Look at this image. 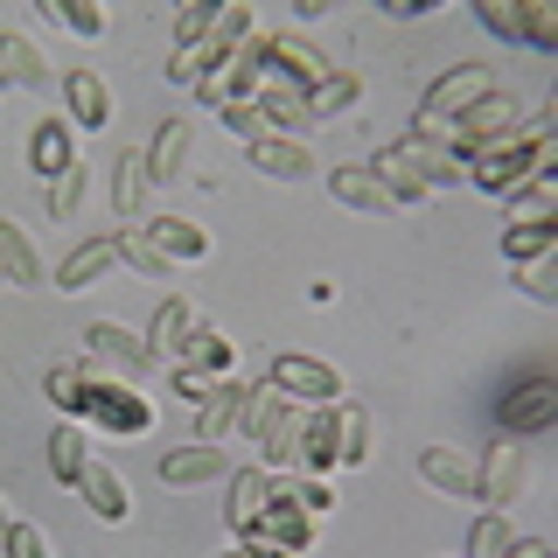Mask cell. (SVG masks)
<instances>
[{
	"label": "cell",
	"mask_w": 558,
	"mask_h": 558,
	"mask_svg": "<svg viewBox=\"0 0 558 558\" xmlns=\"http://www.w3.org/2000/svg\"><path fill=\"white\" fill-rule=\"evenodd\" d=\"M558 174V147H551V133H537L531 119H523V126L510 133V140H496V147L488 154H475V161H468V182L482 189V196H517L523 182H551Z\"/></svg>",
	"instance_id": "1"
},
{
	"label": "cell",
	"mask_w": 558,
	"mask_h": 558,
	"mask_svg": "<svg viewBox=\"0 0 558 558\" xmlns=\"http://www.w3.org/2000/svg\"><path fill=\"white\" fill-rule=\"evenodd\" d=\"M77 377H84V426L112 433V440H140V433H154V398L140 391V384L112 377L98 356H84Z\"/></svg>",
	"instance_id": "2"
},
{
	"label": "cell",
	"mask_w": 558,
	"mask_h": 558,
	"mask_svg": "<svg viewBox=\"0 0 558 558\" xmlns=\"http://www.w3.org/2000/svg\"><path fill=\"white\" fill-rule=\"evenodd\" d=\"M301 426H307V405H293L287 391L272 384H252V405H244V433L258 440L272 475H293L301 468Z\"/></svg>",
	"instance_id": "3"
},
{
	"label": "cell",
	"mask_w": 558,
	"mask_h": 558,
	"mask_svg": "<svg viewBox=\"0 0 558 558\" xmlns=\"http://www.w3.org/2000/svg\"><path fill=\"white\" fill-rule=\"evenodd\" d=\"M496 92V70L488 63H453V70H440V77L426 84V98H418V140H447V126L468 112L475 98H488Z\"/></svg>",
	"instance_id": "4"
},
{
	"label": "cell",
	"mask_w": 558,
	"mask_h": 558,
	"mask_svg": "<svg viewBox=\"0 0 558 558\" xmlns=\"http://www.w3.org/2000/svg\"><path fill=\"white\" fill-rule=\"evenodd\" d=\"M517 126H523V98H517V92H488V98H475V105H468V112L447 126V147H453V161L468 168L475 154H488L496 140H510Z\"/></svg>",
	"instance_id": "5"
},
{
	"label": "cell",
	"mask_w": 558,
	"mask_h": 558,
	"mask_svg": "<svg viewBox=\"0 0 558 558\" xmlns=\"http://www.w3.org/2000/svg\"><path fill=\"white\" fill-rule=\"evenodd\" d=\"M523 496H531V453L510 447V440H496L488 453H475V502H488V510L510 517Z\"/></svg>",
	"instance_id": "6"
},
{
	"label": "cell",
	"mask_w": 558,
	"mask_h": 558,
	"mask_svg": "<svg viewBox=\"0 0 558 558\" xmlns=\"http://www.w3.org/2000/svg\"><path fill=\"white\" fill-rule=\"evenodd\" d=\"M272 391H287L293 405H336V398L349 391L336 363H322V356H301V349H279L272 356V371H266Z\"/></svg>",
	"instance_id": "7"
},
{
	"label": "cell",
	"mask_w": 558,
	"mask_h": 558,
	"mask_svg": "<svg viewBox=\"0 0 558 558\" xmlns=\"http://www.w3.org/2000/svg\"><path fill=\"white\" fill-rule=\"evenodd\" d=\"M384 161H398L412 174L418 189H426V196H440V189H453V182H468V168L453 161V147L447 140H418V133H405V140H391V147H377Z\"/></svg>",
	"instance_id": "8"
},
{
	"label": "cell",
	"mask_w": 558,
	"mask_h": 558,
	"mask_svg": "<svg viewBox=\"0 0 558 558\" xmlns=\"http://www.w3.org/2000/svg\"><path fill=\"white\" fill-rule=\"evenodd\" d=\"M84 336H92V356H98L112 377H126V384H140L147 371H161V363H154V349H147V336H140V328H126V322H112V314H105V322H92Z\"/></svg>",
	"instance_id": "9"
},
{
	"label": "cell",
	"mask_w": 558,
	"mask_h": 558,
	"mask_svg": "<svg viewBox=\"0 0 558 558\" xmlns=\"http://www.w3.org/2000/svg\"><path fill=\"white\" fill-rule=\"evenodd\" d=\"M258 49H266V70L272 77H287V84H301V92H314V84L336 70V57L328 49H314L307 35H293V28H279V35H258Z\"/></svg>",
	"instance_id": "10"
},
{
	"label": "cell",
	"mask_w": 558,
	"mask_h": 558,
	"mask_svg": "<svg viewBox=\"0 0 558 558\" xmlns=\"http://www.w3.org/2000/svg\"><path fill=\"white\" fill-rule=\"evenodd\" d=\"M252 537H266V545H279V551H314V517L301 510V502L287 496V475H272V496H266V510H258V523H252Z\"/></svg>",
	"instance_id": "11"
},
{
	"label": "cell",
	"mask_w": 558,
	"mask_h": 558,
	"mask_svg": "<svg viewBox=\"0 0 558 558\" xmlns=\"http://www.w3.org/2000/svg\"><path fill=\"white\" fill-rule=\"evenodd\" d=\"M558 426V377H523L517 391H502V433H551Z\"/></svg>",
	"instance_id": "12"
},
{
	"label": "cell",
	"mask_w": 558,
	"mask_h": 558,
	"mask_svg": "<svg viewBox=\"0 0 558 558\" xmlns=\"http://www.w3.org/2000/svg\"><path fill=\"white\" fill-rule=\"evenodd\" d=\"M57 84H63V119L77 133H105V126H112L119 105H112V84H105L98 70H63Z\"/></svg>",
	"instance_id": "13"
},
{
	"label": "cell",
	"mask_w": 558,
	"mask_h": 558,
	"mask_svg": "<svg viewBox=\"0 0 558 558\" xmlns=\"http://www.w3.org/2000/svg\"><path fill=\"white\" fill-rule=\"evenodd\" d=\"M84 154H77V126H70L63 112H49V119H35V133H28V174H43V189L57 182V174H70Z\"/></svg>",
	"instance_id": "14"
},
{
	"label": "cell",
	"mask_w": 558,
	"mask_h": 558,
	"mask_svg": "<svg viewBox=\"0 0 558 558\" xmlns=\"http://www.w3.org/2000/svg\"><path fill=\"white\" fill-rule=\"evenodd\" d=\"M244 405H252V384L244 377H217V391L196 405V447H223L244 426Z\"/></svg>",
	"instance_id": "15"
},
{
	"label": "cell",
	"mask_w": 558,
	"mask_h": 558,
	"mask_svg": "<svg viewBox=\"0 0 558 558\" xmlns=\"http://www.w3.org/2000/svg\"><path fill=\"white\" fill-rule=\"evenodd\" d=\"M77 496H84V510L98 523H133V488H126V475H119L112 461H98V453H92V468H84Z\"/></svg>",
	"instance_id": "16"
},
{
	"label": "cell",
	"mask_w": 558,
	"mask_h": 558,
	"mask_svg": "<svg viewBox=\"0 0 558 558\" xmlns=\"http://www.w3.org/2000/svg\"><path fill=\"white\" fill-rule=\"evenodd\" d=\"M0 70H8V84H22V92H57V63L43 57V43L22 28H0Z\"/></svg>",
	"instance_id": "17"
},
{
	"label": "cell",
	"mask_w": 558,
	"mask_h": 558,
	"mask_svg": "<svg viewBox=\"0 0 558 558\" xmlns=\"http://www.w3.org/2000/svg\"><path fill=\"white\" fill-rule=\"evenodd\" d=\"M189 147H196V126H189L182 112L161 119V126H154V140L140 147V168H147V182H174V174L189 168Z\"/></svg>",
	"instance_id": "18"
},
{
	"label": "cell",
	"mask_w": 558,
	"mask_h": 558,
	"mask_svg": "<svg viewBox=\"0 0 558 558\" xmlns=\"http://www.w3.org/2000/svg\"><path fill=\"white\" fill-rule=\"evenodd\" d=\"M328 196H336L342 209H363V217H391V189L371 174V161H342V168H328Z\"/></svg>",
	"instance_id": "19"
},
{
	"label": "cell",
	"mask_w": 558,
	"mask_h": 558,
	"mask_svg": "<svg viewBox=\"0 0 558 558\" xmlns=\"http://www.w3.org/2000/svg\"><path fill=\"white\" fill-rule=\"evenodd\" d=\"M140 238H147L168 266H196V258H209V231H203L196 217H147V223H140Z\"/></svg>",
	"instance_id": "20"
},
{
	"label": "cell",
	"mask_w": 558,
	"mask_h": 558,
	"mask_svg": "<svg viewBox=\"0 0 558 558\" xmlns=\"http://www.w3.org/2000/svg\"><path fill=\"white\" fill-rule=\"evenodd\" d=\"M112 266H119V238H84L77 252L57 266L49 287H57V293H92L98 279H112Z\"/></svg>",
	"instance_id": "21"
},
{
	"label": "cell",
	"mask_w": 558,
	"mask_h": 558,
	"mask_svg": "<svg viewBox=\"0 0 558 558\" xmlns=\"http://www.w3.org/2000/svg\"><path fill=\"white\" fill-rule=\"evenodd\" d=\"M418 482L440 488V496L475 502V453L468 447H418Z\"/></svg>",
	"instance_id": "22"
},
{
	"label": "cell",
	"mask_w": 558,
	"mask_h": 558,
	"mask_svg": "<svg viewBox=\"0 0 558 558\" xmlns=\"http://www.w3.org/2000/svg\"><path fill=\"white\" fill-rule=\"evenodd\" d=\"M196 322H203V307L189 301V293H168L161 314L147 322V349H154V363H174V356H182V342L196 336Z\"/></svg>",
	"instance_id": "23"
},
{
	"label": "cell",
	"mask_w": 558,
	"mask_h": 558,
	"mask_svg": "<svg viewBox=\"0 0 558 558\" xmlns=\"http://www.w3.org/2000/svg\"><path fill=\"white\" fill-rule=\"evenodd\" d=\"M252 168L266 174V182H307L322 161H314V154H307L293 133H258V140H252Z\"/></svg>",
	"instance_id": "24"
},
{
	"label": "cell",
	"mask_w": 558,
	"mask_h": 558,
	"mask_svg": "<svg viewBox=\"0 0 558 558\" xmlns=\"http://www.w3.org/2000/svg\"><path fill=\"white\" fill-rule=\"evenodd\" d=\"M252 112H258V126H266V133H293V126H307V92L266 70V84L252 92Z\"/></svg>",
	"instance_id": "25"
},
{
	"label": "cell",
	"mask_w": 558,
	"mask_h": 558,
	"mask_svg": "<svg viewBox=\"0 0 558 558\" xmlns=\"http://www.w3.org/2000/svg\"><path fill=\"white\" fill-rule=\"evenodd\" d=\"M174 363H189V371H203V377H238V342L223 336L217 322H196V336L182 342Z\"/></svg>",
	"instance_id": "26"
},
{
	"label": "cell",
	"mask_w": 558,
	"mask_h": 558,
	"mask_svg": "<svg viewBox=\"0 0 558 558\" xmlns=\"http://www.w3.org/2000/svg\"><path fill=\"white\" fill-rule=\"evenodd\" d=\"M223 475H231L223 447H174V453H161V482L168 488H203V482H223Z\"/></svg>",
	"instance_id": "27"
},
{
	"label": "cell",
	"mask_w": 558,
	"mask_h": 558,
	"mask_svg": "<svg viewBox=\"0 0 558 558\" xmlns=\"http://www.w3.org/2000/svg\"><path fill=\"white\" fill-rule=\"evenodd\" d=\"M0 266H8V287H49L43 252H35V238L14 217H0Z\"/></svg>",
	"instance_id": "28"
},
{
	"label": "cell",
	"mask_w": 558,
	"mask_h": 558,
	"mask_svg": "<svg viewBox=\"0 0 558 558\" xmlns=\"http://www.w3.org/2000/svg\"><path fill=\"white\" fill-rule=\"evenodd\" d=\"M231 531L238 537H252V523H258V510H266V496H272V468L258 461V468H231Z\"/></svg>",
	"instance_id": "29"
},
{
	"label": "cell",
	"mask_w": 558,
	"mask_h": 558,
	"mask_svg": "<svg viewBox=\"0 0 558 558\" xmlns=\"http://www.w3.org/2000/svg\"><path fill=\"white\" fill-rule=\"evenodd\" d=\"M371 412L356 398H336V468H371Z\"/></svg>",
	"instance_id": "30"
},
{
	"label": "cell",
	"mask_w": 558,
	"mask_h": 558,
	"mask_svg": "<svg viewBox=\"0 0 558 558\" xmlns=\"http://www.w3.org/2000/svg\"><path fill=\"white\" fill-rule=\"evenodd\" d=\"M356 105H363V77L356 70H328V77L307 92V119H349Z\"/></svg>",
	"instance_id": "31"
},
{
	"label": "cell",
	"mask_w": 558,
	"mask_h": 558,
	"mask_svg": "<svg viewBox=\"0 0 558 558\" xmlns=\"http://www.w3.org/2000/svg\"><path fill=\"white\" fill-rule=\"evenodd\" d=\"M84 468H92V447H84V426L77 418H63L57 433H49V475H57L63 488L84 482Z\"/></svg>",
	"instance_id": "32"
},
{
	"label": "cell",
	"mask_w": 558,
	"mask_h": 558,
	"mask_svg": "<svg viewBox=\"0 0 558 558\" xmlns=\"http://www.w3.org/2000/svg\"><path fill=\"white\" fill-rule=\"evenodd\" d=\"M43 203H49V223H70L84 203H92V161H77L70 174H57V182L43 189Z\"/></svg>",
	"instance_id": "33"
},
{
	"label": "cell",
	"mask_w": 558,
	"mask_h": 558,
	"mask_svg": "<svg viewBox=\"0 0 558 558\" xmlns=\"http://www.w3.org/2000/svg\"><path fill=\"white\" fill-rule=\"evenodd\" d=\"M558 252V223H502V258L510 266H531V258Z\"/></svg>",
	"instance_id": "34"
},
{
	"label": "cell",
	"mask_w": 558,
	"mask_h": 558,
	"mask_svg": "<svg viewBox=\"0 0 558 558\" xmlns=\"http://www.w3.org/2000/svg\"><path fill=\"white\" fill-rule=\"evenodd\" d=\"M43 14H49V22H63L70 35H84V43H98V35L112 28V14H105L98 0H43Z\"/></svg>",
	"instance_id": "35"
},
{
	"label": "cell",
	"mask_w": 558,
	"mask_h": 558,
	"mask_svg": "<svg viewBox=\"0 0 558 558\" xmlns=\"http://www.w3.org/2000/svg\"><path fill=\"white\" fill-rule=\"evenodd\" d=\"M510 223H558V182H523L517 196H502Z\"/></svg>",
	"instance_id": "36"
},
{
	"label": "cell",
	"mask_w": 558,
	"mask_h": 558,
	"mask_svg": "<svg viewBox=\"0 0 558 558\" xmlns=\"http://www.w3.org/2000/svg\"><path fill=\"white\" fill-rule=\"evenodd\" d=\"M140 203H147V168H140V154H119V161H112V209L133 223Z\"/></svg>",
	"instance_id": "37"
},
{
	"label": "cell",
	"mask_w": 558,
	"mask_h": 558,
	"mask_svg": "<svg viewBox=\"0 0 558 558\" xmlns=\"http://www.w3.org/2000/svg\"><path fill=\"white\" fill-rule=\"evenodd\" d=\"M43 398L63 418H77V426H84V377H77V363H49V371H43Z\"/></svg>",
	"instance_id": "38"
},
{
	"label": "cell",
	"mask_w": 558,
	"mask_h": 558,
	"mask_svg": "<svg viewBox=\"0 0 558 558\" xmlns=\"http://www.w3.org/2000/svg\"><path fill=\"white\" fill-rule=\"evenodd\" d=\"M517 43L558 49V14H551V0H517Z\"/></svg>",
	"instance_id": "39"
},
{
	"label": "cell",
	"mask_w": 558,
	"mask_h": 558,
	"mask_svg": "<svg viewBox=\"0 0 558 558\" xmlns=\"http://www.w3.org/2000/svg\"><path fill=\"white\" fill-rule=\"evenodd\" d=\"M112 238H119V266H133L140 279H168V272H174V266H168V258H161V252H154V244H147V238H140V223H126V231H112Z\"/></svg>",
	"instance_id": "40"
},
{
	"label": "cell",
	"mask_w": 558,
	"mask_h": 558,
	"mask_svg": "<svg viewBox=\"0 0 558 558\" xmlns=\"http://www.w3.org/2000/svg\"><path fill=\"white\" fill-rule=\"evenodd\" d=\"M510 517H502V510H482L475 517V531H468V558H502V551H510Z\"/></svg>",
	"instance_id": "41"
},
{
	"label": "cell",
	"mask_w": 558,
	"mask_h": 558,
	"mask_svg": "<svg viewBox=\"0 0 558 558\" xmlns=\"http://www.w3.org/2000/svg\"><path fill=\"white\" fill-rule=\"evenodd\" d=\"M517 287H523V301L558 307V252H551V258H531V266H517Z\"/></svg>",
	"instance_id": "42"
},
{
	"label": "cell",
	"mask_w": 558,
	"mask_h": 558,
	"mask_svg": "<svg viewBox=\"0 0 558 558\" xmlns=\"http://www.w3.org/2000/svg\"><path fill=\"white\" fill-rule=\"evenodd\" d=\"M0 558H57V545H49L43 523H22V517H14L8 537H0Z\"/></svg>",
	"instance_id": "43"
},
{
	"label": "cell",
	"mask_w": 558,
	"mask_h": 558,
	"mask_svg": "<svg viewBox=\"0 0 558 558\" xmlns=\"http://www.w3.org/2000/svg\"><path fill=\"white\" fill-rule=\"evenodd\" d=\"M287 496L301 502L307 517H328V510H336V482H328V475H287Z\"/></svg>",
	"instance_id": "44"
},
{
	"label": "cell",
	"mask_w": 558,
	"mask_h": 558,
	"mask_svg": "<svg viewBox=\"0 0 558 558\" xmlns=\"http://www.w3.org/2000/svg\"><path fill=\"white\" fill-rule=\"evenodd\" d=\"M217 8H223V0H196V8L174 14V49H196L209 35V22H217Z\"/></svg>",
	"instance_id": "45"
},
{
	"label": "cell",
	"mask_w": 558,
	"mask_h": 558,
	"mask_svg": "<svg viewBox=\"0 0 558 558\" xmlns=\"http://www.w3.org/2000/svg\"><path fill=\"white\" fill-rule=\"evenodd\" d=\"M475 14H482V28H488V35L517 43V0H475Z\"/></svg>",
	"instance_id": "46"
},
{
	"label": "cell",
	"mask_w": 558,
	"mask_h": 558,
	"mask_svg": "<svg viewBox=\"0 0 558 558\" xmlns=\"http://www.w3.org/2000/svg\"><path fill=\"white\" fill-rule=\"evenodd\" d=\"M168 384H174V398H189V405H203L209 391H217V377H203V371H189V363H168Z\"/></svg>",
	"instance_id": "47"
},
{
	"label": "cell",
	"mask_w": 558,
	"mask_h": 558,
	"mask_svg": "<svg viewBox=\"0 0 558 558\" xmlns=\"http://www.w3.org/2000/svg\"><path fill=\"white\" fill-rule=\"evenodd\" d=\"M217 119H223V133H238V140L266 133V126H258V112H252V98H244V105H217Z\"/></svg>",
	"instance_id": "48"
},
{
	"label": "cell",
	"mask_w": 558,
	"mask_h": 558,
	"mask_svg": "<svg viewBox=\"0 0 558 558\" xmlns=\"http://www.w3.org/2000/svg\"><path fill=\"white\" fill-rule=\"evenodd\" d=\"M196 77H203L196 49H174V57H168V84H196Z\"/></svg>",
	"instance_id": "49"
},
{
	"label": "cell",
	"mask_w": 558,
	"mask_h": 558,
	"mask_svg": "<svg viewBox=\"0 0 558 558\" xmlns=\"http://www.w3.org/2000/svg\"><path fill=\"white\" fill-rule=\"evenodd\" d=\"M502 558H558V551L545 545V537H510V551H502Z\"/></svg>",
	"instance_id": "50"
},
{
	"label": "cell",
	"mask_w": 558,
	"mask_h": 558,
	"mask_svg": "<svg viewBox=\"0 0 558 558\" xmlns=\"http://www.w3.org/2000/svg\"><path fill=\"white\" fill-rule=\"evenodd\" d=\"M238 551H244V558H293V551H279V545H266V537H244Z\"/></svg>",
	"instance_id": "51"
},
{
	"label": "cell",
	"mask_w": 558,
	"mask_h": 558,
	"mask_svg": "<svg viewBox=\"0 0 558 558\" xmlns=\"http://www.w3.org/2000/svg\"><path fill=\"white\" fill-rule=\"evenodd\" d=\"M8 523H14V517H8V502H0V537H8Z\"/></svg>",
	"instance_id": "52"
},
{
	"label": "cell",
	"mask_w": 558,
	"mask_h": 558,
	"mask_svg": "<svg viewBox=\"0 0 558 558\" xmlns=\"http://www.w3.org/2000/svg\"><path fill=\"white\" fill-rule=\"evenodd\" d=\"M0 92H14V84H8V70H0Z\"/></svg>",
	"instance_id": "53"
},
{
	"label": "cell",
	"mask_w": 558,
	"mask_h": 558,
	"mask_svg": "<svg viewBox=\"0 0 558 558\" xmlns=\"http://www.w3.org/2000/svg\"><path fill=\"white\" fill-rule=\"evenodd\" d=\"M223 558H244V551H238V545H231V551H223Z\"/></svg>",
	"instance_id": "54"
},
{
	"label": "cell",
	"mask_w": 558,
	"mask_h": 558,
	"mask_svg": "<svg viewBox=\"0 0 558 558\" xmlns=\"http://www.w3.org/2000/svg\"><path fill=\"white\" fill-rule=\"evenodd\" d=\"M0 287H8V266H0Z\"/></svg>",
	"instance_id": "55"
}]
</instances>
